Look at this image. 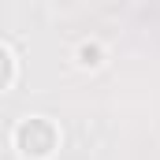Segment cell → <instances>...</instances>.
I'll return each instance as SVG.
<instances>
[{
    "mask_svg": "<svg viewBox=\"0 0 160 160\" xmlns=\"http://www.w3.org/2000/svg\"><path fill=\"white\" fill-rule=\"evenodd\" d=\"M56 145H60V130L45 116H26L15 127V149L26 160H48L56 153Z\"/></svg>",
    "mask_w": 160,
    "mask_h": 160,
    "instance_id": "1",
    "label": "cell"
},
{
    "mask_svg": "<svg viewBox=\"0 0 160 160\" xmlns=\"http://www.w3.org/2000/svg\"><path fill=\"white\" fill-rule=\"evenodd\" d=\"M78 63L82 67H101V63H104V48H101L97 41H82L78 45Z\"/></svg>",
    "mask_w": 160,
    "mask_h": 160,
    "instance_id": "2",
    "label": "cell"
},
{
    "mask_svg": "<svg viewBox=\"0 0 160 160\" xmlns=\"http://www.w3.org/2000/svg\"><path fill=\"white\" fill-rule=\"evenodd\" d=\"M11 82H15V56L0 45V93L11 89Z\"/></svg>",
    "mask_w": 160,
    "mask_h": 160,
    "instance_id": "3",
    "label": "cell"
}]
</instances>
